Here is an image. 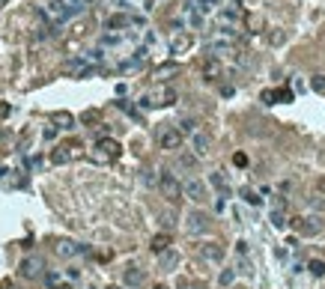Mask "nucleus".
Listing matches in <instances>:
<instances>
[{
    "label": "nucleus",
    "mask_w": 325,
    "mask_h": 289,
    "mask_svg": "<svg viewBox=\"0 0 325 289\" xmlns=\"http://www.w3.org/2000/svg\"><path fill=\"white\" fill-rule=\"evenodd\" d=\"M200 257L206 263H221L224 260V248L218 242H206V245H200Z\"/></svg>",
    "instance_id": "9b49d317"
},
{
    "label": "nucleus",
    "mask_w": 325,
    "mask_h": 289,
    "mask_svg": "<svg viewBox=\"0 0 325 289\" xmlns=\"http://www.w3.org/2000/svg\"><path fill=\"white\" fill-rule=\"evenodd\" d=\"M131 24H140V18H131V15H110L108 21H105V27L108 30H119V27H131Z\"/></svg>",
    "instance_id": "f8f14e48"
},
{
    "label": "nucleus",
    "mask_w": 325,
    "mask_h": 289,
    "mask_svg": "<svg viewBox=\"0 0 325 289\" xmlns=\"http://www.w3.org/2000/svg\"><path fill=\"white\" fill-rule=\"evenodd\" d=\"M42 15H45L51 24H66V21L72 18V12H69L66 0H48V3H45V9H42Z\"/></svg>",
    "instance_id": "f257e3e1"
},
{
    "label": "nucleus",
    "mask_w": 325,
    "mask_h": 289,
    "mask_svg": "<svg viewBox=\"0 0 325 289\" xmlns=\"http://www.w3.org/2000/svg\"><path fill=\"white\" fill-rule=\"evenodd\" d=\"M3 6H6V0H0V9H3Z\"/></svg>",
    "instance_id": "c03bdc74"
},
{
    "label": "nucleus",
    "mask_w": 325,
    "mask_h": 289,
    "mask_svg": "<svg viewBox=\"0 0 325 289\" xmlns=\"http://www.w3.org/2000/svg\"><path fill=\"white\" fill-rule=\"evenodd\" d=\"M323 227H325V221L323 218H302L299 224H296V230H299V236H317V233H323Z\"/></svg>",
    "instance_id": "1a4fd4ad"
},
{
    "label": "nucleus",
    "mask_w": 325,
    "mask_h": 289,
    "mask_svg": "<svg viewBox=\"0 0 325 289\" xmlns=\"http://www.w3.org/2000/svg\"><path fill=\"white\" fill-rule=\"evenodd\" d=\"M143 278H146V275H143V269H137V266H128V269H125V272H122V284H125V287H140V284H143Z\"/></svg>",
    "instance_id": "4468645a"
},
{
    "label": "nucleus",
    "mask_w": 325,
    "mask_h": 289,
    "mask_svg": "<svg viewBox=\"0 0 325 289\" xmlns=\"http://www.w3.org/2000/svg\"><path fill=\"white\" fill-rule=\"evenodd\" d=\"M308 269H311V275H314V278H323V275H325V263H323V260H311V263H308Z\"/></svg>",
    "instance_id": "cd10ccee"
},
{
    "label": "nucleus",
    "mask_w": 325,
    "mask_h": 289,
    "mask_svg": "<svg viewBox=\"0 0 325 289\" xmlns=\"http://www.w3.org/2000/svg\"><path fill=\"white\" fill-rule=\"evenodd\" d=\"M242 200H245V203H251V206H260V203H263V197H260V194H254L251 188H245V191H242Z\"/></svg>",
    "instance_id": "c756f323"
},
{
    "label": "nucleus",
    "mask_w": 325,
    "mask_h": 289,
    "mask_svg": "<svg viewBox=\"0 0 325 289\" xmlns=\"http://www.w3.org/2000/svg\"><path fill=\"white\" fill-rule=\"evenodd\" d=\"M182 194L188 197V200H194V203H203L209 194H206V185H203V179H197V176H191V179H185L182 182Z\"/></svg>",
    "instance_id": "39448f33"
},
{
    "label": "nucleus",
    "mask_w": 325,
    "mask_h": 289,
    "mask_svg": "<svg viewBox=\"0 0 325 289\" xmlns=\"http://www.w3.org/2000/svg\"><path fill=\"white\" fill-rule=\"evenodd\" d=\"M102 42H105V45H116V42H122V36H116V33H108Z\"/></svg>",
    "instance_id": "c9c22d12"
},
{
    "label": "nucleus",
    "mask_w": 325,
    "mask_h": 289,
    "mask_svg": "<svg viewBox=\"0 0 325 289\" xmlns=\"http://www.w3.org/2000/svg\"><path fill=\"white\" fill-rule=\"evenodd\" d=\"M179 289H200V287H194V284H182Z\"/></svg>",
    "instance_id": "a19ab883"
},
{
    "label": "nucleus",
    "mask_w": 325,
    "mask_h": 289,
    "mask_svg": "<svg viewBox=\"0 0 325 289\" xmlns=\"http://www.w3.org/2000/svg\"><path fill=\"white\" fill-rule=\"evenodd\" d=\"M194 164H197V155H191V152L179 155V167H194Z\"/></svg>",
    "instance_id": "2f4dec72"
},
{
    "label": "nucleus",
    "mask_w": 325,
    "mask_h": 289,
    "mask_svg": "<svg viewBox=\"0 0 325 289\" xmlns=\"http://www.w3.org/2000/svg\"><path fill=\"white\" fill-rule=\"evenodd\" d=\"M167 245H170V236H167V233H158V236L152 239V245H149V248H152V254H164V251H167Z\"/></svg>",
    "instance_id": "412c9836"
},
{
    "label": "nucleus",
    "mask_w": 325,
    "mask_h": 289,
    "mask_svg": "<svg viewBox=\"0 0 325 289\" xmlns=\"http://www.w3.org/2000/svg\"><path fill=\"white\" fill-rule=\"evenodd\" d=\"M179 72V66L176 63H164V66H158L155 69V78H170V75H176Z\"/></svg>",
    "instance_id": "393cba45"
},
{
    "label": "nucleus",
    "mask_w": 325,
    "mask_h": 289,
    "mask_svg": "<svg viewBox=\"0 0 325 289\" xmlns=\"http://www.w3.org/2000/svg\"><path fill=\"white\" fill-rule=\"evenodd\" d=\"M48 284H51V287H57V284H60V275H54V272H51V275H48Z\"/></svg>",
    "instance_id": "ea45409f"
},
{
    "label": "nucleus",
    "mask_w": 325,
    "mask_h": 289,
    "mask_svg": "<svg viewBox=\"0 0 325 289\" xmlns=\"http://www.w3.org/2000/svg\"><path fill=\"white\" fill-rule=\"evenodd\" d=\"M176 131H179V134H194V131H197V122H194L191 116H185V119L176 122Z\"/></svg>",
    "instance_id": "5701e85b"
},
{
    "label": "nucleus",
    "mask_w": 325,
    "mask_h": 289,
    "mask_svg": "<svg viewBox=\"0 0 325 289\" xmlns=\"http://www.w3.org/2000/svg\"><path fill=\"white\" fill-rule=\"evenodd\" d=\"M185 230H188L191 236L206 233V230H209V215H206V212H191V215L185 218Z\"/></svg>",
    "instance_id": "423d86ee"
},
{
    "label": "nucleus",
    "mask_w": 325,
    "mask_h": 289,
    "mask_svg": "<svg viewBox=\"0 0 325 289\" xmlns=\"http://www.w3.org/2000/svg\"><path fill=\"white\" fill-rule=\"evenodd\" d=\"M158 188H161V194H164L170 203H176V200H179V194H182V185H179V179H176L170 170H164V173L158 176Z\"/></svg>",
    "instance_id": "7ed1b4c3"
},
{
    "label": "nucleus",
    "mask_w": 325,
    "mask_h": 289,
    "mask_svg": "<svg viewBox=\"0 0 325 289\" xmlns=\"http://www.w3.org/2000/svg\"><path fill=\"white\" fill-rule=\"evenodd\" d=\"M72 155H75V152H72V146H57V149L51 152V164H66Z\"/></svg>",
    "instance_id": "6ab92c4d"
},
{
    "label": "nucleus",
    "mask_w": 325,
    "mask_h": 289,
    "mask_svg": "<svg viewBox=\"0 0 325 289\" xmlns=\"http://www.w3.org/2000/svg\"><path fill=\"white\" fill-rule=\"evenodd\" d=\"M54 289H69V287H66V284H57V287H54Z\"/></svg>",
    "instance_id": "79ce46f5"
},
{
    "label": "nucleus",
    "mask_w": 325,
    "mask_h": 289,
    "mask_svg": "<svg viewBox=\"0 0 325 289\" xmlns=\"http://www.w3.org/2000/svg\"><path fill=\"white\" fill-rule=\"evenodd\" d=\"M173 224H176V215H173V212H164V215H161V227H164V230H173Z\"/></svg>",
    "instance_id": "72a5a7b5"
},
{
    "label": "nucleus",
    "mask_w": 325,
    "mask_h": 289,
    "mask_svg": "<svg viewBox=\"0 0 325 289\" xmlns=\"http://www.w3.org/2000/svg\"><path fill=\"white\" fill-rule=\"evenodd\" d=\"M233 281H236V269H224L221 272V278H218V284L227 289V287H233Z\"/></svg>",
    "instance_id": "bb28decb"
},
{
    "label": "nucleus",
    "mask_w": 325,
    "mask_h": 289,
    "mask_svg": "<svg viewBox=\"0 0 325 289\" xmlns=\"http://www.w3.org/2000/svg\"><path fill=\"white\" fill-rule=\"evenodd\" d=\"M209 51H212V54H224V51L230 54L233 45H230V42H209Z\"/></svg>",
    "instance_id": "c85d7f7f"
},
{
    "label": "nucleus",
    "mask_w": 325,
    "mask_h": 289,
    "mask_svg": "<svg viewBox=\"0 0 325 289\" xmlns=\"http://www.w3.org/2000/svg\"><path fill=\"white\" fill-rule=\"evenodd\" d=\"M54 122H57L60 128H75V116L66 113V110H57V113H54Z\"/></svg>",
    "instance_id": "4be33fe9"
},
{
    "label": "nucleus",
    "mask_w": 325,
    "mask_h": 289,
    "mask_svg": "<svg viewBox=\"0 0 325 289\" xmlns=\"http://www.w3.org/2000/svg\"><path fill=\"white\" fill-rule=\"evenodd\" d=\"M191 6H194L200 15H206V12H212V9H215V0H191Z\"/></svg>",
    "instance_id": "a878e982"
},
{
    "label": "nucleus",
    "mask_w": 325,
    "mask_h": 289,
    "mask_svg": "<svg viewBox=\"0 0 325 289\" xmlns=\"http://www.w3.org/2000/svg\"><path fill=\"white\" fill-rule=\"evenodd\" d=\"M269 42H272V45H278V42H284V36H281V33H272V36H269Z\"/></svg>",
    "instance_id": "58836bf2"
},
{
    "label": "nucleus",
    "mask_w": 325,
    "mask_h": 289,
    "mask_svg": "<svg viewBox=\"0 0 325 289\" xmlns=\"http://www.w3.org/2000/svg\"><path fill=\"white\" fill-rule=\"evenodd\" d=\"M203 78H206V81H218V78H221V63H218L215 57H209V60L203 63Z\"/></svg>",
    "instance_id": "f3484780"
},
{
    "label": "nucleus",
    "mask_w": 325,
    "mask_h": 289,
    "mask_svg": "<svg viewBox=\"0 0 325 289\" xmlns=\"http://www.w3.org/2000/svg\"><path fill=\"white\" fill-rule=\"evenodd\" d=\"M209 185H212V188H218V197H221V200L233 194V191H230V185H227V179H224V173H212V176H209Z\"/></svg>",
    "instance_id": "dca6fc26"
},
{
    "label": "nucleus",
    "mask_w": 325,
    "mask_h": 289,
    "mask_svg": "<svg viewBox=\"0 0 325 289\" xmlns=\"http://www.w3.org/2000/svg\"><path fill=\"white\" fill-rule=\"evenodd\" d=\"M18 275L21 278H27V281H36V278H42L45 275V260L36 254V257H24L21 260V266H18Z\"/></svg>",
    "instance_id": "f03ea898"
},
{
    "label": "nucleus",
    "mask_w": 325,
    "mask_h": 289,
    "mask_svg": "<svg viewBox=\"0 0 325 289\" xmlns=\"http://www.w3.org/2000/svg\"><path fill=\"white\" fill-rule=\"evenodd\" d=\"M96 149H99V152H96V155H93V158H96V161H116V158H119V155H122V146H119V143H116V140H110V137H102V140H99V146H96Z\"/></svg>",
    "instance_id": "20e7f679"
},
{
    "label": "nucleus",
    "mask_w": 325,
    "mask_h": 289,
    "mask_svg": "<svg viewBox=\"0 0 325 289\" xmlns=\"http://www.w3.org/2000/svg\"><path fill=\"white\" fill-rule=\"evenodd\" d=\"M176 266H179V254H176V251H164V254H161V269H164V272H173Z\"/></svg>",
    "instance_id": "aec40b11"
},
{
    "label": "nucleus",
    "mask_w": 325,
    "mask_h": 289,
    "mask_svg": "<svg viewBox=\"0 0 325 289\" xmlns=\"http://www.w3.org/2000/svg\"><path fill=\"white\" fill-rule=\"evenodd\" d=\"M275 101L290 104V101H293V90H278V93H275Z\"/></svg>",
    "instance_id": "7c9ffc66"
},
{
    "label": "nucleus",
    "mask_w": 325,
    "mask_h": 289,
    "mask_svg": "<svg viewBox=\"0 0 325 289\" xmlns=\"http://www.w3.org/2000/svg\"><path fill=\"white\" fill-rule=\"evenodd\" d=\"M54 251H57V257H63V260H72V257H78V254H87L84 245H75V242H69V239H60V242L54 245Z\"/></svg>",
    "instance_id": "6e6552de"
},
{
    "label": "nucleus",
    "mask_w": 325,
    "mask_h": 289,
    "mask_svg": "<svg viewBox=\"0 0 325 289\" xmlns=\"http://www.w3.org/2000/svg\"><path fill=\"white\" fill-rule=\"evenodd\" d=\"M218 21H221V27H233V24L239 21V9H236V6L221 9V12H218Z\"/></svg>",
    "instance_id": "a211bd4d"
},
{
    "label": "nucleus",
    "mask_w": 325,
    "mask_h": 289,
    "mask_svg": "<svg viewBox=\"0 0 325 289\" xmlns=\"http://www.w3.org/2000/svg\"><path fill=\"white\" fill-rule=\"evenodd\" d=\"M263 101H266V104H275V90H266V93H263Z\"/></svg>",
    "instance_id": "e433bc0d"
},
{
    "label": "nucleus",
    "mask_w": 325,
    "mask_h": 289,
    "mask_svg": "<svg viewBox=\"0 0 325 289\" xmlns=\"http://www.w3.org/2000/svg\"><path fill=\"white\" fill-rule=\"evenodd\" d=\"M236 254H239V257H248V242H239V245H236Z\"/></svg>",
    "instance_id": "4c0bfd02"
},
{
    "label": "nucleus",
    "mask_w": 325,
    "mask_h": 289,
    "mask_svg": "<svg viewBox=\"0 0 325 289\" xmlns=\"http://www.w3.org/2000/svg\"><path fill=\"white\" fill-rule=\"evenodd\" d=\"M191 146H194V155H206L209 146H212V140H209V134L194 131V134H191Z\"/></svg>",
    "instance_id": "2eb2a0df"
},
{
    "label": "nucleus",
    "mask_w": 325,
    "mask_h": 289,
    "mask_svg": "<svg viewBox=\"0 0 325 289\" xmlns=\"http://www.w3.org/2000/svg\"><path fill=\"white\" fill-rule=\"evenodd\" d=\"M191 45H194V36L191 33H179L170 42V54H185V51H191Z\"/></svg>",
    "instance_id": "ddd939ff"
},
{
    "label": "nucleus",
    "mask_w": 325,
    "mask_h": 289,
    "mask_svg": "<svg viewBox=\"0 0 325 289\" xmlns=\"http://www.w3.org/2000/svg\"><path fill=\"white\" fill-rule=\"evenodd\" d=\"M311 90H314V93H325V75H314Z\"/></svg>",
    "instance_id": "473e14b6"
},
{
    "label": "nucleus",
    "mask_w": 325,
    "mask_h": 289,
    "mask_svg": "<svg viewBox=\"0 0 325 289\" xmlns=\"http://www.w3.org/2000/svg\"><path fill=\"white\" fill-rule=\"evenodd\" d=\"M158 146H161V149H167V152H170V149H179V146H182V134H179L176 128H170V125H167V128H161V131H158Z\"/></svg>",
    "instance_id": "0eeeda50"
},
{
    "label": "nucleus",
    "mask_w": 325,
    "mask_h": 289,
    "mask_svg": "<svg viewBox=\"0 0 325 289\" xmlns=\"http://www.w3.org/2000/svg\"><path fill=\"white\" fill-rule=\"evenodd\" d=\"M155 289H167V287H164V284H158V287H155Z\"/></svg>",
    "instance_id": "37998d69"
},
{
    "label": "nucleus",
    "mask_w": 325,
    "mask_h": 289,
    "mask_svg": "<svg viewBox=\"0 0 325 289\" xmlns=\"http://www.w3.org/2000/svg\"><path fill=\"white\" fill-rule=\"evenodd\" d=\"M269 221H272L275 230H284V227H287V215H284V209H272V218H269Z\"/></svg>",
    "instance_id": "b1692460"
},
{
    "label": "nucleus",
    "mask_w": 325,
    "mask_h": 289,
    "mask_svg": "<svg viewBox=\"0 0 325 289\" xmlns=\"http://www.w3.org/2000/svg\"><path fill=\"white\" fill-rule=\"evenodd\" d=\"M149 101H152V104H158V107H167V104H173V101H176V90H173V87H158V90L149 96Z\"/></svg>",
    "instance_id": "9d476101"
},
{
    "label": "nucleus",
    "mask_w": 325,
    "mask_h": 289,
    "mask_svg": "<svg viewBox=\"0 0 325 289\" xmlns=\"http://www.w3.org/2000/svg\"><path fill=\"white\" fill-rule=\"evenodd\" d=\"M110 289H116V287H110Z\"/></svg>",
    "instance_id": "a18cd8bd"
},
{
    "label": "nucleus",
    "mask_w": 325,
    "mask_h": 289,
    "mask_svg": "<svg viewBox=\"0 0 325 289\" xmlns=\"http://www.w3.org/2000/svg\"><path fill=\"white\" fill-rule=\"evenodd\" d=\"M233 164H236V167H245V164H248V155H245V152H236V155H233Z\"/></svg>",
    "instance_id": "f704fd0d"
}]
</instances>
